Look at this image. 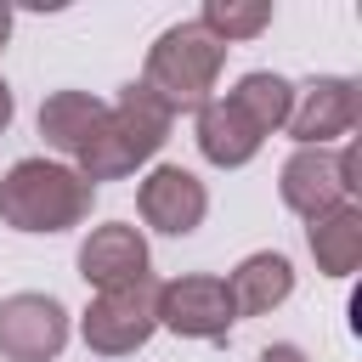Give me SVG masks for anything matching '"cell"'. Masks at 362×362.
Segmentation results:
<instances>
[{
  "label": "cell",
  "mask_w": 362,
  "mask_h": 362,
  "mask_svg": "<svg viewBox=\"0 0 362 362\" xmlns=\"http://www.w3.org/2000/svg\"><path fill=\"white\" fill-rule=\"evenodd\" d=\"M164 136H170V107L136 79V85L119 90V102L102 107L96 130H90L85 147L74 153V158H79V175H85L90 187H96V181H119V175H130L136 164H147V158L164 147Z\"/></svg>",
  "instance_id": "6da1fadb"
},
{
  "label": "cell",
  "mask_w": 362,
  "mask_h": 362,
  "mask_svg": "<svg viewBox=\"0 0 362 362\" xmlns=\"http://www.w3.org/2000/svg\"><path fill=\"white\" fill-rule=\"evenodd\" d=\"M96 187L57 158H17L0 175V221L11 232H68L90 215Z\"/></svg>",
  "instance_id": "7a4b0ae2"
},
{
  "label": "cell",
  "mask_w": 362,
  "mask_h": 362,
  "mask_svg": "<svg viewBox=\"0 0 362 362\" xmlns=\"http://www.w3.org/2000/svg\"><path fill=\"white\" fill-rule=\"evenodd\" d=\"M221 62H226V45L192 17V23H175V28H164L153 40L147 68H141V85L170 107V119L175 113H198L209 102L215 79H221Z\"/></svg>",
  "instance_id": "3957f363"
},
{
  "label": "cell",
  "mask_w": 362,
  "mask_h": 362,
  "mask_svg": "<svg viewBox=\"0 0 362 362\" xmlns=\"http://www.w3.org/2000/svg\"><path fill=\"white\" fill-rule=\"evenodd\" d=\"M158 328V283H130V288H107L85 305L79 334L96 356H130L136 345H147Z\"/></svg>",
  "instance_id": "277c9868"
},
{
  "label": "cell",
  "mask_w": 362,
  "mask_h": 362,
  "mask_svg": "<svg viewBox=\"0 0 362 362\" xmlns=\"http://www.w3.org/2000/svg\"><path fill=\"white\" fill-rule=\"evenodd\" d=\"M351 175H356V147H339V153H328V147H300V153H288L277 192H283V204H288L294 215L317 221V215L351 204V192H356Z\"/></svg>",
  "instance_id": "5b68a950"
},
{
  "label": "cell",
  "mask_w": 362,
  "mask_h": 362,
  "mask_svg": "<svg viewBox=\"0 0 362 362\" xmlns=\"http://www.w3.org/2000/svg\"><path fill=\"white\" fill-rule=\"evenodd\" d=\"M238 322L226 277L209 272H187L175 283H158V328L181 334V339H226Z\"/></svg>",
  "instance_id": "8992f818"
},
{
  "label": "cell",
  "mask_w": 362,
  "mask_h": 362,
  "mask_svg": "<svg viewBox=\"0 0 362 362\" xmlns=\"http://www.w3.org/2000/svg\"><path fill=\"white\" fill-rule=\"evenodd\" d=\"M68 345V311L51 294H6L0 300V356L6 362H51Z\"/></svg>",
  "instance_id": "52a82bcc"
},
{
  "label": "cell",
  "mask_w": 362,
  "mask_h": 362,
  "mask_svg": "<svg viewBox=\"0 0 362 362\" xmlns=\"http://www.w3.org/2000/svg\"><path fill=\"white\" fill-rule=\"evenodd\" d=\"M356 124V79L345 74H322V79H305L294 85V102H288V136L300 147H328L334 136H351Z\"/></svg>",
  "instance_id": "ba28073f"
},
{
  "label": "cell",
  "mask_w": 362,
  "mask_h": 362,
  "mask_svg": "<svg viewBox=\"0 0 362 362\" xmlns=\"http://www.w3.org/2000/svg\"><path fill=\"white\" fill-rule=\"evenodd\" d=\"M136 209H141V221H147L153 232L187 238V232L204 226V215H209V192H204V181H198L192 170H181V164H158V170L136 187Z\"/></svg>",
  "instance_id": "9c48e42d"
},
{
  "label": "cell",
  "mask_w": 362,
  "mask_h": 362,
  "mask_svg": "<svg viewBox=\"0 0 362 362\" xmlns=\"http://www.w3.org/2000/svg\"><path fill=\"white\" fill-rule=\"evenodd\" d=\"M147 266H153V260H147V238H141L136 226H124V221H107V226H96V232L79 243V277H85L96 294L147 283V277H153Z\"/></svg>",
  "instance_id": "30bf717a"
},
{
  "label": "cell",
  "mask_w": 362,
  "mask_h": 362,
  "mask_svg": "<svg viewBox=\"0 0 362 362\" xmlns=\"http://www.w3.org/2000/svg\"><path fill=\"white\" fill-rule=\"evenodd\" d=\"M226 294H232V311H238V317H266L272 305H283V300L294 294V266H288V255L260 249V255L238 260V272L226 277Z\"/></svg>",
  "instance_id": "8fae6325"
},
{
  "label": "cell",
  "mask_w": 362,
  "mask_h": 362,
  "mask_svg": "<svg viewBox=\"0 0 362 362\" xmlns=\"http://www.w3.org/2000/svg\"><path fill=\"white\" fill-rule=\"evenodd\" d=\"M260 130L226 102V96H209L204 107H198V153L209 158V164H221V170H238V164H249L255 153H260Z\"/></svg>",
  "instance_id": "7c38bea8"
},
{
  "label": "cell",
  "mask_w": 362,
  "mask_h": 362,
  "mask_svg": "<svg viewBox=\"0 0 362 362\" xmlns=\"http://www.w3.org/2000/svg\"><path fill=\"white\" fill-rule=\"evenodd\" d=\"M305 243H311L322 277H351L356 260H362V209L356 204H339V209L317 215L305 226Z\"/></svg>",
  "instance_id": "4fadbf2b"
},
{
  "label": "cell",
  "mask_w": 362,
  "mask_h": 362,
  "mask_svg": "<svg viewBox=\"0 0 362 362\" xmlns=\"http://www.w3.org/2000/svg\"><path fill=\"white\" fill-rule=\"evenodd\" d=\"M102 107H107V102H96L90 90H51V96L40 102V136H45V147H57V153L74 158V153L85 147V136L96 130Z\"/></svg>",
  "instance_id": "5bb4252c"
},
{
  "label": "cell",
  "mask_w": 362,
  "mask_h": 362,
  "mask_svg": "<svg viewBox=\"0 0 362 362\" xmlns=\"http://www.w3.org/2000/svg\"><path fill=\"white\" fill-rule=\"evenodd\" d=\"M226 102L260 130V136H272V130H283L288 124V102H294V85L283 79V74H266V68H255V74H243L232 90H226Z\"/></svg>",
  "instance_id": "9a60e30c"
},
{
  "label": "cell",
  "mask_w": 362,
  "mask_h": 362,
  "mask_svg": "<svg viewBox=\"0 0 362 362\" xmlns=\"http://www.w3.org/2000/svg\"><path fill=\"white\" fill-rule=\"evenodd\" d=\"M198 23L221 45H238V40H255L260 28H272V0H209L198 11Z\"/></svg>",
  "instance_id": "2e32d148"
},
{
  "label": "cell",
  "mask_w": 362,
  "mask_h": 362,
  "mask_svg": "<svg viewBox=\"0 0 362 362\" xmlns=\"http://www.w3.org/2000/svg\"><path fill=\"white\" fill-rule=\"evenodd\" d=\"M260 362H305V351H300V345H266Z\"/></svg>",
  "instance_id": "e0dca14e"
},
{
  "label": "cell",
  "mask_w": 362,
  "mask_h": 362,
  "mask_svg": "<svg viewBox=\"0 0 362 362\" xmlns=\"http://www.w3.org/2000/svg\"><path fill=\"white\" fill-rule=\"evenodd\" d=\"M11 113H17V102H11V85H6V79H0V130H6V124H11Z\"/></svg>",
  "instance_id": "ac0fdd59"
},
{
  "label": "cell",
  "mask_w": 362,
  "mask_h": 362,
  "mask_svg": "<svg viewBox=\"0 0 362 362\" xmlns=\"http://www.w3.org/2000/svg\"><path fill=\"white\" fill-rule=\"evenodd\" d=\"M6 34H11V11L0 6V45H6Z\"/></svg>",
  "instance_id": "d6986e66"
}]
</instances>
